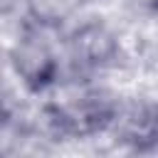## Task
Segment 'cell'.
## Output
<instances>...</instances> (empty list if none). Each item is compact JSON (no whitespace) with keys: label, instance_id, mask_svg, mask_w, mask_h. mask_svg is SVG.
Returning <instances> with one entry per match:
<instances>
[{"label":"cell","instance_id":"3","mask_svg":"<svg viewBox=\"0 0 158 158\" xmlns=\"http://www.w3.org/2000/svg\"><path fill=\"white\" fill-rule=\"evenodd\" d=\"M72 52L79 64L84 67H99L106 64L116 52V40L104 25H84L72 37Z\"/></svg>","mask_w":158,"mask_h":158},{"label":"cell","instance_id":"1","mask_svg":"<svg viewBox=\"0 0 158 158\" xmlns=\"http://www.w3.org/2000/svg\"><path fill=\"white\" fill-rule=\"evenodd\" d=\"M111 128L116 131L118 141L136 146V148H148L158 141V109L138 106V104L123 111L116 109Z\"/></svg>","mask_w":158,"mask_h":158},{"label":"cell","instance_id":"4","mask_svg":"<svg viewBox=\"0 0 158 158\" xmlns=\"http://www.w3.org/2000/svg\"><path fill=\"white\" fill-rule=\"evenodd\" d=\"M143 7H148V10H158V0H138Z\"/></svg>","mask_w":158,"mask_h":158},{"label":"cell","instance_id":"2","mask_svg":"<svg viewBox=\"0 0 158 158\" xmlns=\"http://www.w3.org/2000/svg\"><path fill=\"white\" fill-rule=\"evenodd\" d=\"M15 69H17V74H22V79L30 86L42 89L44 84H49L54 79L57 62L44 40L25 37L15 52Z\"/></svg>","mask_w":158,"mask_h":158}]
</instances>
